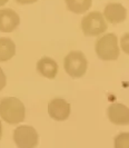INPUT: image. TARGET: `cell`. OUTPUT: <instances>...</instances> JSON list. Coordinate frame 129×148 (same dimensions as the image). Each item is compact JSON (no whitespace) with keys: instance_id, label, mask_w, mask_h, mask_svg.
Returning <instances> with one entry per match:
<instances>
[{"instance_id":"obj_1","label":"cell","mask_w":129,"mask_h":148,"mask_svg":"<svg viewBox=\"0 0 129 148\" xmlns=\"http://www.w3.org/2000/svg\"><path fill=\"white\" fill-rule=\"evenodd\" d=\"M0 117L10 125L23 123L26 117L25 105L16 97L2 98L0 100Z\"/></svg>"},{"instance_id":"obj_2","label":"cell","mask_w":129,"mask_h":148,"mask_svg":"<svg viewBox=\"0 0 129 148\" xmlns=\"http://www.w3.org/2000/svg\"><path fill=\"white\" fill-rule=\"evenodd\" d=\"M95 50L99 59L104 61H113L119 57V46L118 39L115 34H106L100 36L96 41Z\"/></svg>"},{"instance_id":"obj_3","label":"cell","mask_w":129,"mask_h":148,"mask_svg":"<svg viewBox=\"0 0 129 148\" xmlns=\"http://www.w3.org/2000/svg\"><path fill=\"white\" fill-rule=\"evenodd\" d=\"M65 71L72 78L83 77L88 68V61L85 55L79 50L70 51L63 60Z\"/></svg>"},{"instance_id":"obj_4","label":"cell","mask_w":129,"mask_h":148,"mask_svg":"<svg viewBox=\"0 0 129 148\" xmlns=\"http://www.w3.org/2000/svg\"><path fill=\"white\" fill-rule=\"evenodd\" d=\"M107 21L99 11H91L81 20V30L85 36L95 37L104 34L107 30Z\"/></svg>"},{"instance_id":"obj_5","label":"cell","mask_w":129,"mask_h":148,"mask_svg":"<svg viewBox=\"0 0 129 148\" xmlns=\"http://www.w3.org/2000/svg\"><path fill=\"white\" fill-rule=\"evenodd\" d=\"M14 140L18 148H35L38 145L37 130L31 126H19L14 132Z\"/></svg>"},{"instance_id":"obj_6","label":"cell","mask_w":129,"mask_h":148,"mask_svg":"<svg viewBox=\"0 0 129 148\" xmlns=\"http://www.w3.org/2000/svg\"><path fill=\"white\" fill-rule=\"evenodd\" d=\"M71 107L62 98H53L48 104V114L53 119L57 121H63L70 116Z\"/></svg>"},{"instance_id":"obj_7","label":"cell","mask_w":129,"mask_h":148,"mask_svg":"<svg viewBox=\"0 0 129 148\" xmlns=\"http://www.w3.org/2000/svg\"><path fill=\"white\" fill-rule=\"evenodd\" d=\"M102 16L107 22H110L113 25L121 23L127 18V10L121 3L110 2L105 7Z\"/></svg>"},{"instance_id":"obj_8","label":"cell","mask_w":129,"mask_h":148,"mask_svg":"<svg viewBox=\"0 0 129 148\" xmlns=\"http://www.w3.org/2000/svg\"><path fill=\"white\" fill-rule=\"evenodd\" d=\"M20 23V17L15 10L6 8L0 9V31L1 32H12L17 29Z\"/></svg>"},{"instance_id":"obj_9","label":"cell","mask_w":129,"mask_h":148,"mask_svg":"<svg viewBox=\"0 0 129 148\" xmlns=\"http://www.w3.org/2000/svg\"><path fill=\"white\" fill-rule=\"evenodd\" d=\"M107 115L109 120L114 125L119 126H126L129 123V110L128 108L122 104L115 103L108 107Z\"/></svg>"},{"instance_id":"obj_10","label":"cell","mask_w":129,"mask_h":148,"mask_svg":"<svg viewBox=\"0 0 129 148\" xmlns=\"http://www.w3.org/2000/svg\"><path fill=\"white\" fill-rule=\"evenodd\" d=\"M37 71L45 78L55 79L58 74V64L53 58L42 57L37 62Z\"/></svg>"},{"instance_id":"obj_11","label":"cell","mask_w":129,"mask_h":148,"mask_svg":"<svg viewBox=\"0 0 129 148\" xmlns=\"http://www.w3.org/2000/svg\"><path fill=\"white\" fill-rule=\"evenodd\" d=\"M16 55L15 42L6 37H0V62L10 60Z\"/></svg>"},{"instance_id":"obj_12","label":"cell","mask_w":129,"mask_h":148,"mask_svg":"<svg viewBox=\"0 0 129 148\" xmlns=\"http://www.w3.org/2000/svg\"><path fill=\"white\" fill-rule=\"evenodd\" d=\"M65 3L69 11L77 15H83L90 9L92 0H65Z\"/></svg>"},{"instance_id":"obj_13","label":"cell","mask_w":129,"mask_h":148,"mask_svg":"<svg viewBox=\"0 0 129 148\" xmlns=\"http://www.w3.org/2000/svg\"><path fill=\"white\" fill-rule=\"evenodd\" d=\"M115 148H129L128 133H121L115 137Z\"/></svg>"},{"instance_id":"obj_14","label":"cell","mask_w":129,"mask_h":148,"mask_svg":"<svg viewBox=\"0 0 129 148\" xmlns=\"http://www.w3.org/2000/svg\"><path fill=\"white\" fill-rule=\"evenodd\" d=\"M6 84H7L6 75H5V73H3V70L0 68V91L6 87Z\"/></svg>"},{"instance_id":"obj_15","label":"cell","mask_w":129,"mask_h":148,"mask_svg":"<svg viewBox=\"0 0 129 148\" xmlns=\"http://www.w3.org/2000/svg\"><path fill=\"white\" fill-rule=\"evenodd\" d=\"M121 45H122V48L125 52L127 53L128 52V34H125L124 38L121 39Z\"/></svg>"},{"instance_id":"obj_16","label":"cell","mask_w":129,"mask_h":148,"mask_svg":"<svg viewBox=\"0 0 129 148\" xmlns=\"http://www.w3.org/2000/svg\"><path fill=\"white\" fill-rule=\"evenodd\" d=\"M38 0H16V2L19 5H31V3H35Z\"/></svg>"},{"instance_id":"obj_17","label":"cell","mask_w":129,"mask_h":148,"mask_svg":"<svg viewBox=\"0 0 129 148\" xmlns=\"http://www.w3.org/2000/svg\"><path fill=\"white\" fill-rule=\"evenodd\" d=\"M9 0H0V7H2V6H5L6 3H7Z\"/></svg>"},{"instance_id":"obj_18","label":"cell","mask_w":129,"mask_h":148,"mask_svg":"<svg viewBox=\"0 0 129 148\" xmlns=\"http://www.w3.org/2000/svg\"><path fill=\"white\" fill-rule=\"evenodd\" d=\"M1 136H2V125H1V121H0V139H1Z\"/></svg>"}]
</instances>
